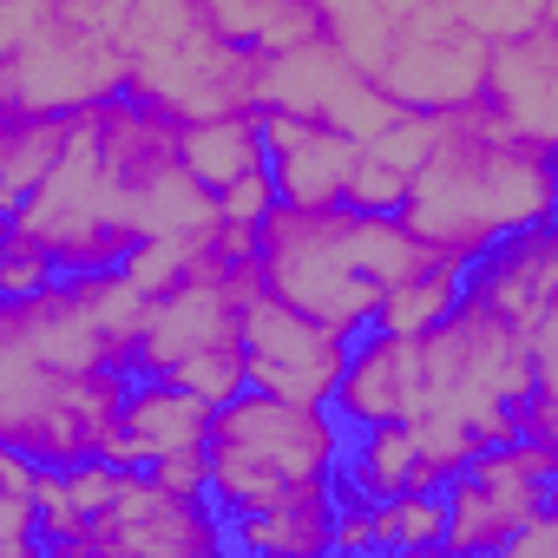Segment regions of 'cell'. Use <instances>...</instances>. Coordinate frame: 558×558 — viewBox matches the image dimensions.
<instances>
[{
    "label": "cell",
    "instance_id": "1",
    "mask_svg": "<svg viewBox=\"0 0 558 558\" xmlns=\"http://www.w3.org/2000/svg\"><path fill=\"white\" fill-rule=\"evenodd\" d=\"M138 283L125 269H60L0 296V440L34 466L106 453L132 388Z\"/></svg>",
    "mask_w": 558,
    "mask_h": 558
},
{
    "label": "cell",
    "instance_id": "21",
    "mask_svg": "<svg viewBox=\"0 0 558 558\" xmlns=\"http://www.w3.org/2000/svg\"><path fill=\"white\" fill-rule=\"evenodd\" d=\"M0 250H8V217H0Z\"/></svg>",
    "mask_w": 558,
    "mask_h": 558
},
{
    "label": "cell",
    "instance_id": "16",
    "mask_svg": "<svg viewBox=\"0 0 558 558\" xmlns=\"http://www.w3.org/2000/svg\"><path fill=\"white\" fill-rule=\"evenodd\" d=\"M440 532H447L440 493L368 499V551H440Z\"/></svg>",
    "mask_w": 558,
    "mask_h": 558
},
{
    "label": "cell",
    "instance_id": "20",
    "mask_svg": "<svg viewBox=\"0 0 558 558\" xmlns=\"http://www.w3.org/2000/svg\"><path fill=\"white\" fill-rule=\"evenodd\" d=\"M138 473H151V480L171 486V493H204V447L165 453V460H151V466H138Z\"/></svg>",
    "mask_w": 558,
    "mask_h": 558
},
{
    "label": "cell",
    "instance_id": "9",
    "mask_svg": "<svg viewBox=\"0 0 558 558\" xmlns=\"http://www.w3.org/2000/svg\"><path fill=\"white\" fill-rule=\"evenodd\" d=\"M460 296L519 323V329H551V310H558V236H551V223H525V230H506L486 250H473L460 263Z\"/></svg>",
    "mask_w": 558,
    "mask_h": 558
},
{
    "label": "cell",
    "instance_id": "17",
    "mask_svg": "<svg viewBox=\"0 0 558 558\" xmlns=\"http://www.w3.org/2000/svg\"><path fill=\"white\" fill-rule=\"evenodd\" d=\"M210 197H217V217H223V223H250V230H256V223L269 217V204H276V184H269V171L256 165V171H243L236 184H223V191H210Z\"/></svg>",
    "mask_w": 558,
    "mask_h": 558
},
{
    "label": "cell",
    "instance_id": "15",
    "mask_svg": "<svg viewBox=\"0 0 558 558\" xmlns=\"http://www.w3.org/2000/svg\"><path fill=\"white\" fill-rule=\"evenodd\" d=\"M460 303V263L453 256H421L401 283H388L381 290V303H375V323L368 329H395V336H427L447 310Z\"/></svg>",
    "mask_w": 558,
    "mask_h": 558
},
{
    "label": "cell",
    "instance_id": "5",
    "mask_svg": "<svg viewBox=\"0 0 558 558\" xmlns=\"http://www.w3.org/2000/svg\"><path fill=\"white\" fill-rule=\"evenodd\" d=\"M256 290V269L230 263L204 243V256L165 283L158 296H145L138 310V336H132V375H165L204 401H223L243 388V362H236V316L243 296Z\"/></svg>",
    "mask_w": 558,
    "mask_h": 558
},
{
    "label": "cell",
    "instance_id": "19",
    "mask_svg": "<svg viewBox=\"0 0 558 558\" xmlns=\"http://www.w3.org/2000/svg\"><path fill=\"white\" fill-rule=\"evenodd\" d=\"M0 551H40V532H34V499L21 486H0Z\"/></svg>",
    "mask_w": 558,
    "mask_h": 558
},
{
    "label": "cell",
    "instance_id": "6",
    "mask_svg": "<svg viewBox=\"0 0 558 558\" xmlns=\"http://www.w3.org/2000/svg\"><path fill=\"white\" fill-rule=\"evenodd\" d=\"M551 493H558V440H525V434L493 440L440 480V506H447L440 545L447 551H499V538L525 512L551 506Z\"/></svg>",
    "mask_w": 558,
    "mask_h": 558
},
{
    "label": "cell",
    "instance_id": "2",
    "mask_svg": "<svg viewBox=\"0 0 558 558\" xmlns=\"http://www.w3.org/2000/svg\"><path fill=\"white\" fill-rule=\"evenodd\" d=\"M401 223L453 263L506 230L551 223V145L506 132L486 99L434 112V145L408 178Z\"/></svg>",
    "mask_w": 558,
    "mask_h": 558
},
{
    "label": "cell",
    "instance_id": "14",
    "mask_svg": "<svg viewBox=\"0 0 558 558\" xmlns=\"http://www.w3.org/2000/svg\"><path fill=\"white\" fill-rule=\"evenodd\" d=\"M178 158H184V171H191L204 191H223V184H236L243 171H256V165H263L256 106H223V112L184 119V125H178Z\"/></svg>",
    "mask_w": 558,
    "mask_h": 558
},
{
    "label": "cell",
    "instance_id": "11",
    "mask_svg": "<svg viewBox=\"0 0 558 558\" xmlns=\"http://www.w3.org/2000/svg\"><path fill=\"white\" fill-rule=\"evenodd\" d=\"M263 132V171L276 184V204H342V184L355 171V138L303 119V112H256Z\"/></svg>",
    "mask_w": 558,
    "mask_h": 558
},
{
    "label": "cell",
    "instance_id": "10",
    "mask_svg": "<svg viewBox=\"0 0 558 558\" xmlns=\"http://www.w3.org/2000/svg\"><path fill=\"white\" fill-rule=\"evenodd\" d=\"M414 408H421V336H395V329L349 336L342 375L329 388V414L342 427H375V421H414Z\"/></svg>",
    "mask_w": 558,
    "mask_h": 558
},
{
    "label": "cell",
    "instance_id": "12",
    "mask_svg": "<svg viewBox=\"0 0 558 558\" xmlns=\"http://www.w3.org/2000/svg\"><path fill=\"white\" fill-rule=\"evenodd\" d=\"M210 408L217 401H204V395H191V388H178L165 375H132V388L119 401V427H112V440H106L99 460H112V466H151L165 453L204 447Z\"/></svg>",
    "mask_w": 558,
    "mask_h": 558
},
{
    "label": "cell",
    "instance_id": "3",
    "mask_svg": "<svg viewBox=\"0 0 558 558\" xmlns=\"http://www.w3.org/2000/svg\"><path fill=\"white\" fill-rule=\"evenodd\" d=\"M434 256L401 210H355V204H269L250 243L256 290L283 296L290 310L362 336L388 283Z\"/></svg>",
    "mask_w": 558,
    "mask_h": 558
},
{
    "label": "cell",
    "instance_id": "13",
    "mask_svg": "<svg viewBox=\"0 0 558 558\" xmlns=\"http://www.w3.org/2000/svg\"><path fill=\"white\" fill-rule=\"evenodd\" d=\"M551 27L532 21L519 34H506L499 47H486V80H480V99L493 106V119L532 145H551Z\"/></svg>",
    "mask_w": 558,
    "mask_h": 558
},
{
    "label": "cell",
    "instance_id": "7",
    "mask_svg": "<svg viewBox=\"0 0 558 558\" xmlns=\"http://www.w3.org/2000/svg\"><path fill=\"white\" fill-rule=\"evenodd\" d=\"M349 336L290 310L283 296L250 290L243 316H236V362H243V388L283 395V401H329L336 375H342Z\"/></svg>",
    "mask_w": 558,
    "mask_h": 558
},
{
    "label": "cell",
    "instance_id": "4",
    "mask_svg": "<svg viewBox=\"0 0 558 558\" xmlns=\"http://www.w3.org/2000/svg\"><path fill=\"white\" fill-rule=\"evenodd\" d=\"M349 427L329 401H283L263 388H236L210 408L204 434V499L217 519L269 512V506H323L336 499Z\"/></svg>",
    "mask_w": 558,
    "mask_h": 558
},
{
    "label": "cell",
    "instance_id": "8",
    "mask_svg": "<svg viewBox=\"0 0 558 558\" xmlns=\"http://www.w3.org/2000/svg\"><path fill=\"white\" fill-rule=\"evenodd\" d=\"M223 519L204 493H171L151 473L125 466L119 493L106 499L99 519H86V532L66 551H158V558H204L223 551Z\"/></svg>",
    "mask_w": 558,
    "mask_h": 558
},
{
    "label": "cell",
    "instance_id": "18",
    "mask_svg": "<svg viewBox=\"0 0 558 558\" xmlns=\"http://www.w3.org/2000/svg\"><path fill=\"white\" fill-rule=\"evenodd\" d=\"M499 558H558V506L525 512V519L499 538Z\"/></svg>",
    "mask_w": 558,
    "mask_h": 558
}]
</instances>
